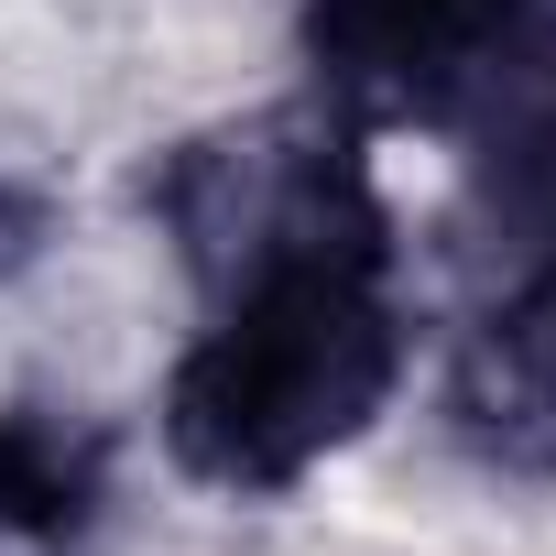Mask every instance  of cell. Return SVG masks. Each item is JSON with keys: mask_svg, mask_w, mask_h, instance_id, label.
<instances>
[{"mask_svg": "<svg viewBox=\"0 0 556 556\" xmlns=\"http://www.w3.org/2000/svg\"><path fill=\"white\" fill-rule=\"evenodd\" d=\"M556 0H306V66L339 121L458 131Z\"/></svg>", "mask_w": 556, "mask_h": 556, "instance_id": "obj_3", "label": "cell"}, {"mask_svg": "<svg viewBox=\"0 0 556 556\" xmlns=\"http://www.w3.org/2000/svg\"><path fill=\"white\" fill-rule=\"evenodd\" d=\"M458 131H469V207H480V229L513 262L556 251V23L491 77V99Z\"/></svg>", "mask_w": 556, "mask_h": 556, "instance_id": "obj_5", "label": "cell"}, {"mask_svg": "<svg viewBox=\"0 0 556 556\" xmlns=\"http://www.w3.org/2000/svg\"><path fill=\"white\" fill-rule=\"evenodd\" d=\"M153 207H164V229H175V251L207 295L240 285L251 262L393 229L382 197H371V164H361V121H339V110H262L240 131L186 142L164 164Z\"/></svg>", "mask_w": 556, "mask_h": 556, "instance_id": "obj_2", "label": "cell"}, {"mask_svg": "<svg viewBox=\"0 0 556 556\" xmlns=\"http://www.w3.org/2000/svg\"><path fill=\"white\" fill-rule=\"evenodd\" d=\"M458 437L491 469L556 480V251L513 262V295L458 350Z\"/></svg>", "mask_w": 556, "mask_h": 556, "instance_id": "obj_4", "label": "cell"}, {"mask_svg": "<svg viewBox=\"0 0 556 556\" xmlns=\"http://www.w3.org/2000/svg\"><path fill=\"white\" fill-rule=\"evenodd\" d=\"M207 306L218 317L164 382V447L207 491H295L404 382L393 229L251 262Z\"/></svg>", "mask_w": 556, "mask_h": 556, "instance_id": "obj_1", "label": "cell"}, {"mask_svg": "<svg viewBox=\"0 0 556 556\" xmlns=\"http://www.w3.org/2000/svg\"><path fill=\"white\" fill-rule=\"evenodd\" d=\"M99 513V437L45 415V404H12L0 415V523L12 534H66Z\"/></svg>", "mask_w": 556, "mask_h": 556, "instance_id": "obj_6", "label": "cell"}]
</instances>
